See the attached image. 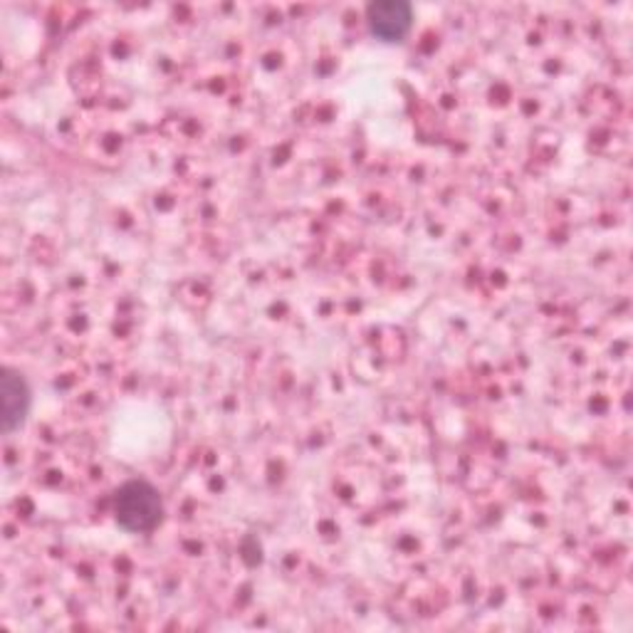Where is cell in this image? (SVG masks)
Wrapping results in <instances>:
<instances>
[{"label": "cell", "instance_id": "cell-1", "mask_svg": "<svg viewBox=\"0 0 633 633\" xmlns=\"http://www.w3.org/2000/svg\"><path fill=\"white\" fill-rule=\"evenodd\" d=\"M116 522L129 532H148L154 530L164 514L162 498L154 485L144 480H132L119 488L114 500Z\"/></svg>", "mask_w": 633, "mask_h": 633}, {"label": "cell", "instance_id": "cell-2", "mask_svg": "<svg viewBox=\"0 0 633 633\" xmlns=\"http://www.w3.org/2000/svg\"><path fill=\"white\" fill-rule=\"evenodd\" d=\"M30 409V389L23 376L5 369L0 376V425L5 433L20 429Z\"/></svg>", "mask_w": 633, "mask_h": 633}, {"label": "cell", "instance_id": "cell-3", "mask_svg": "<svg viewBox=\"0 0 633 633\" xmlns=\"http://www.w3.org/2000/svg\"><path fill=\"white\" fill-rule=\"evenodd\" d=\"M366 18H369L374 35L393 43V40H401L409 33L413 10L409 3H401V0H381V3H371L366 8Z\"/></svg>", "mask_w": 633, "mask_h": 633}]
</instances>
